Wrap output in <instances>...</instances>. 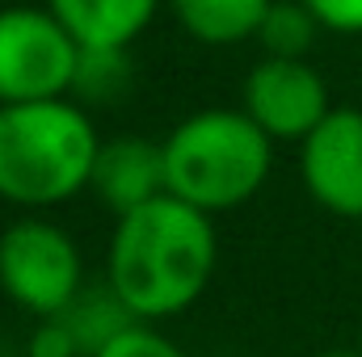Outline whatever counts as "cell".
<instances>
[{"instance_id":"2e32d148","label":"cell","mask_w":362,"mask_h":357,"mask_svg":"<svg viewBox=\"0 0 362 357\" xmlns=\"http://www.w3.org/2000/svg\"><path fill=\"white\" fill-rule=\"evenodd\" d=\"M329 34H362V0H303Z\"/></svg>"},{"instance_id":"ba28073f","label":"cell","mask_w":362,"mask_h":357,"mask_svg":"<svg viewBox=\"0 0 362 357\" xmlns=\"http://www.w3.org/2000/svg\"><path fill=\"white\" fill-rule=\"evenodd\" d=\"M89 189L114 219L139 210L144 202H152L160 193H169V185H165V143L144 139V135L101 139Z\"/></svg>"},{"instance_id":"3957f363","label":"cell","mask_w":362,"mask_h":357,"mask_svg":"<svg viewBox=\"0 0 362 357\" xmlns=\"http://www.w3.org/2000/svg\"><path fill=\"white\" fill-rule=\"evenodd\" d=\"M160 143L169 193L206 214H228L257 198L274 169V139L245 109H198Z\"/></svg>"},{"instance_id":"9c48e42d","label":"cell","mask_w":362,"mask_h":357,"mask_svg":"<svg viewBox=\"0 0 362 357\" xmlns=\"http://www.w3.org/2000/svg\"><path fill=\"white\" fill-rule=\"evenodd\" d=\"M81 47L131 51L156 21L165 0H42Z\"/></svg>"},{"instance_id":"9a60e30c","label":"cell","mask_w":362,"mask_h":357,"mask_svg":"<svg viewBox=\"0 0 362 357\" xmlns=\"http://www.w3.org/2000/svg\"><path fill=\"white\" fill-rule=\"evenodd\" d=\"M25 357H85L72 324L64 315H51V320H38L30 341H25Z\"/></svg>"},{"instance_id":"ac0fdd59","label":"cell","mask_w":362,"mask_h":357,"mask_svg":"<svg viewBox=\"0 0 362 357\" xmlns=\"http://www.w3.org/2000/svg\"><path fill=\"white\" fill-rule=\"evenodd\" d=\"M0 4H25V0H0Z\"/></svg>"},{"instance_id":"5b68a950","label":"cell","mask_w":362,"mask_h":357,"mask_svg":"<svg viewBox=\"0 0 362 357\" xmlns=\"http://www.w3.org/2000/svg\"><path fill=\"white\" fill-rule=\"evenodd\" d=\"M81 42L38 4H0V105L72 97Z\"/></svg>"},{"instance_id":"52a82bcc","label":"cell","mask_w":362,"mask_h":357,"mask_svg":"<svg viewBox=\"0 0 362 357\" xmlns=\"http://www.w3.org/2000/svg\"><path fill=\"white\" fill-rule=\"evenodd\" d=\"M299 181L308 198L362 223V109H337L299 143Z\"/></svg>"},{"instance_id":"4fadbf2b","label":"cell","mask_w":362,"mask_h":357,"mask_svg":"<svg viewBox=\"0 0 362 357\" xmlns=\"http://www.w3.org/2000/svg\"><path fill=\"white\" fill-rule=\"evenodd\" d=\"M131 89V51L122 47H81L72 97L81 105H110Z\"/></svg>"},{"instance_id":"7c38bea8","label":"cell","mask_w":362,"mask_h":357,"mask_svg":"<svg viewBox=\"0 0 362 357\" xmlns=\"http://www.w3.org/2000/svg\"><path fill=\"white\" fill-rule=\"evenodd\" d=\"M316 38H320V21L308 13L303 0H274L257 25L262 55H278V59H308Z\"/></svg>"},{"instance_id":"7a4b0ae2","label":"cell","mask_w":362,"mask_h":357,"mask_svg":"<svg viewBox=\"0 0 362 357\" xmlns=\"http://www.w3.org/2000/svg\"><path fill=\"white\" fill-rule=\"evenodd\" d=\"M101 135L76 97L0 105V202L38 214L89 189Z\"/></svg>"},{"instance_id":"d6986e66","label":"cell","mask_w":362,"mask_h":357,"mask_svg":"<svg viewBox=\"0 0 362 357\" xmlns=\"http://www.w3.org/2000/svg\"><path fill=\"white\" fill-rule=\"evenodd\" d=\"M358 353H362V341H358Z\"/></svg>"},{"instance_id":"e0dca14e","label":"cell","mask_w":362,"mask_h":357,"mask_svg":"<svg viewBox=\"0 0 362 357\" xmlns=\"http://www.w3.org/2000/svg\"><path fill=\"white\" fill-rule=\"evenodd\" d=\"M312 357H362L358 349H354V353H350V349H325V353H312Z\"/></svg>"},{"instance_id":"8fae6325","label":"cell","mask_w":362,"mask_h":357,"mask_svg":"<svg viewBox=\"0 0 362 357\" xmlns=\"http://www.w3.org/2000/svg\"><path fill=\"white\" fill-rule=\"evenodd\" d=\"M64 320L72 324V332H76V341H81L85 357H93L97 349H105L122 328L139 324V320L118 303V294H114L110 286H85L81 298L64 311Z\"/></svg>"},{"instance_id":"277c9868","label":"cell","mask_w":362,"mask_h":357,"mask_svg":"<svg viewBox=\"0 0 362 357\" xmlns=\"http://www.w3.org/2000/svg\"><path fill=\"white\" fill-rule=\"evenodd\" d=\"M85 290V257L76 240L42 219L21 214L0 231V294L34 320L64 315Z\"/></svg>"},{"instance_id":"30bf717a","label":"cell","mask_w":362,"mask_h":357,"mask_svg":"<svg viewBox=\"0 0 362 357\" xmlns=\"http://www.w3.org/2000/svg\"><path fill=\"white\" fill-rule=\"evenodd\" d=\"M274 0H165L181 30L202 47H240L257 38V25Z\"/></svg>"},{"instance_id":"8992f818","label":"cell","mask_w":362,"mask_h":357,"mask_svg":"<svg viewBox=\"0 0 362 357\" xmlns=\"http://www.w3.org/2000/svg\"><path fill=\"white\" fill-rule=\"evenodd\" d=\"M240 109L270 135L274 143H303L329 114L333 97L325 76L308 59H278L262 55L245 85H240Z\"/></svg>"},{"instance_id":"5bb4252c","label":"cell","mask_w":362,"mask_h":357,"mask_svg":"<svg viewBox=\"0 0 362 357\" xmlns=\"http://www.w3.org/2000/svg\"><path fill=\"white\" fill-rule=\"evenodd\" d=\"M93 357H189L173 337H165L156 324H131L122 328L105 349H97Z\"/></svg>"},{"instance_id":"6da1fadb","label":"cell","mask_w":362,"mask_h":357,"mask_svg":"<svg viewBox=\"0 0 362 357\" xmlns=\"http://www.w3.org/2000/svg\"><path fill=\"white\" fill-rule=\"evenodd\" d=\"M219 265L215 214L160 193L114 219L105 248V286L139 324H165L189 311Z\"/></svg>"}]
</instances>
